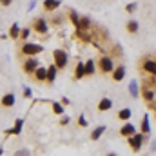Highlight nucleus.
Returning <instances> with one entry per match:
<instances>
[{"instance_id": "8", "label": "nucleus", "mask_w": 156, "mask_h": 156, "mask_svg": "<svg viewBox=\"0 0 156 156\" xmlns=\"http://www.w3.org/2000/svg\"><path fill=\"white\" fill-rule=\"evenodd\" d=\"M144 69H145L147 73H156V62H145Z\"/></svg>"}, {"instance_id": "5", "label": "nucleus", "mask_w": 156, "mask_h": 156, "mask_svg": "<svg viewBox=\"0 0 156 156\" xmlns=\"http://www.w3.org/2000/svg\"><path fill=\"white\" fill-rule=\"evenodd\" d=\"M111 105H113V102H111L109 98H104V100L98 104V109H100V111H107V109H111Z\"/></svg>"}, {"instance_id": "6", "label": "nucleus", "mask_w": 156, "mask_h": 156, "mask_svg": "<svg viewBox=\"0 0 156 156\" xmlns=\"http://www.w3.org/2000/svg\"><path fill=\"white\" fill-rule=\"evenodd\" d=\"M122 134H123V136H131V134H134V125H133V123L123 125V127H122Z\"/></svg>"}, {"instance_id": "12", "label": "nucleus", "mask_w": 156, "mask_h": 156, "mask_svg": "<svg viewBox=\"0 0 156 156\" xmlns=\"http://www.w3.org/2000/svg\"><path fill=\"white\" fill-rule=\"evenodd\" d=\"M37 31H40V33H45V31H47V26H45L44 20H38V22H37Z\"/></svg>"}, {"instance_id": "26", "label": "nucleus", "mask_w": 156, "mask_h": 156, "mask_svg": "<svg viewBox=\"0 0 156 156\" xmlns=\"http://www.w3.org/2000/svg\"><path fill=\"white\" fill-rule=\"evenodd\" d=\"M131 93L136 96V82H131Z\"/></svg>"}, {"instance_id": "16", "label": "nucleus", "mask_w": 156, "mask_h": 156, "mask_svg": "<svg viewBox=\"0 0 156 156\" xmlns=\"http://www.w3.org/2000/svg\"><path fill=\"white\" fill-rule=\"evenodd\" d=\"M127 29H129L131 33H134V31H138V22H134V20H131V22H129V26H127Z\"/></svg>"}, {"instance_id": "7", "label": "nucleus", "mask_w": 156, "mask_h": 156, "mask_svg": "<svg viewBox=\"0 0 156 156\" xmlns=\"http://www.w3.org/2000/svg\"><path fill=\"white\" fill-rule=\"evenodd\" d=\"M113 76H115V80H122V78L125 76V69H123V66H122V67H116V69H115Z\"/></svg>"}, {"instance_id": "25", "label": "nucleus", "mask_w": 156, "mask_h": 156, "mask_svg": "<svg viewBox=\"0 0 156 156\" xmlns=\"http://www.w3.org/2000/svg\"><path fill=\"white\" fill-rule=\"evenodd\" d=\"M134 9H136V4H129V5H127V11H129V13H134Z\"/></svg>"}, {"instance_id": "1", "label": "nucleus", "mask_w": 156, "mask_h": 156, "mask_svg": "<svg viewBox=\"0 0 156 156\" xmlns=\"http://www.w3.org/2000/svg\"><path fill=\"white\" fill-rule=\"evenodd\" d=\"M40 51H42V45H37V44H26L22 47V53L24 55H37Z\"/></svg>"}, {"instance_id": "28", "label": "nucleus", "mask_w": 156, "mask_h": 156, "mask_svg": "<svg viewBox=\"0 0 156 156\" xmlns=\"http://www.w3.org/2000/svg\"><path fill=\"white\" fill-rule=\"evenodd\" d=\"M16 156H29L27 151H20V153H16Z\"/></svg>"}, {"instance_id": "3", "label": "nucleus", "mask_w": 156, "mask_h": 156, "mask_svg": "<svg viewBox=\"0 0 156 156\" xmlns=\"http://www.w3.org/2000/svg\"><path fill=\"white\" fill-rule=\"evenodd\" d=\"M100 67H102V71H105V73L113 71V62H111V58L104 56V58H102V62H100Z\"/></svg>"}, {"instance_id": "2", "label": "nucleus", "mask_w": 156, "mask_h": 156, "mask_svg": "<svg viewBox=\"0 0 156 156\" xmlns=\"http://www.w3.org/2000/svg\"><path fill=\"white\" fill-rule=\"evenodd\" d=\"M55 60H56L58 67H66V64H67V56L64 51H55Z\"/></svg>"}, {"instance_id": "29", "label": "nucleus", "mask_w": 156, "mask_h": 156, "mask_svg": "<svg viewBox=\"0 0 156 156\" xmlns=\"http://www.w3.org/2000/svg\"><path fill=\"white\" fill-rule=\"evenodd\" d=\"M2 4H4V5H7V4H11V0H2Z\"/></svg>"}, {"instance_id": "30", "label": "nucleus", "mask_w": 156, "mask_h": 156, "mask_svg": "<svg viewBox=\"0 0 156 156\" xmlns=\"http://www.w3.org/2000/svg\"><path fill=\"white\" fill-rule=\"evenodd\" d=\"M109 156H116V154H109Z\"/></svg>"}, {"instance_id": "13", "label": "nucleus", "mask_w": 156, "mask_h": 156, "mask_svg": "<svg viewBox=\"0 0 156 156\" xmlns=\"http://www.w3.org/2000/svg\"><path fill=\"white\" fill-rule=\"evenodd\" d=\"M37 78H38V80H45V78H47V71L37 67Z\"/></svg>"}, {"instance_id": "27", "label": "nucleus", "mask_w": 156, "mask_h": 156, "mask_svg": "<svg viewBox=\"0 0 156 156\" xmlns=\"http://www.w3.org/2000/svg\"><path fill=\"white\" fill-rule=\"evenodd\" d=\"M144 96H145L147 100H151V98H153V93H151V91H145V93H144Z\"/></svg>"}, {"instance_id": "20", "label": "nucleus", "mask_w": 156, "mask_h": 156, "mask_svg": "<svg viewBox=\"0 0 156 156\" xmlns=\"http://www.w3.org/2000/svg\"><path fill=\"white\" fill-rule=\"evenodd\" d=\"M11 37H13V38L18 37V24H13V27H11Z\"/></svg>"}, {"instance_id": "22", "label": "nucleus", "mask_w": 156, "mask_h": 156, "mask_svg": "<svg viewBox=\"0 0 156 156\" xmlns=\"http://www.w3.org/2000/svg\"><path fill=\"white\" fill-rule=\"evenodd\" d=\"M53 109H55V113H58V115H62V113H64V109H62V105H60V104H53Z\"/></svg>"}, {"instance_id": "9", "label": "nucleus", "mask_w": 156, "mask_h": 156, "mask_svg": "<svg viewBox=\"0 0 156 156\" xmlns=\"http://www.w3.org/2000/svg\"><path fill=\"white\" fill-rule=\"evenodd\" d=\"M2 104H4V105H13V104H15V96H13V94H5L4 100H2Z\"/></svg>"}, {"instance_id": "15", "label": "nucleus", "mask_w": 156, "mask_h": 156, "mask_svg": "<svg viewBox=\"0 0 156 156\" xmlns=\"http://www.w3.org/2000/svg\"><path fill=\"white\" fill-rule=\"evenodd\" d=\"M83 75H85V66L78 64V66H76V76H78V78H82Z\"/></svg>"}, {"instance_id": "17", "label": "nucleus", "mask_w": 156, "mask_h": 156, "mask_svg": "<svg viewBox=\"0 0 156 156\" xmlns=\"http://www.w3.org/2000/svg\"><path fill=\"white\" fill-rule=\"evenodd\" d=\"M78 27H82V29H87V27H89V18H82V20L78 22Z\"/></svg>"}, {"instance_id": "18", "label": "nucleus", "mask_w": 156, "mask_h": 156, "mask_svg": "<svg viewBox=\"0 0 156 156\" xmlns=\"http://www.w3.org/2000/svg\"><path fill=\"white\" fill-rule=\"evenodd\" d=\"M58 5V0H45V7L47 9H53V7H56Z\"/></svg>"}, {"instance_id": "4", "label": "nucleus", "mask_w": 156, "mask_h": 156, "mask_svg": "<svg viewBox=\"0 0 156 156\" xmlns=\"http://www.w3.org/2000/svg\"><path fill=\"white\" fill-rule=\"evenodd\" d=\"M129 144H131L133 149H140V145H142V134H134V136H131Z\"/></svg>"}, {"instance_id": "19", "label": "nucleus", "mask_w": 156, "mask_h": 156, "mask_svg": "<svg viewBox=\"0 0 156 156\" xmlns=\"http://www.w3.org/2000/svg\"><path fill=\"white\" fill-rule=\"evenodd\" d=\"M129 116H131V111H129V109H122V111H120V118H122V120H127Z\"/></svg>"}, {"instance_id": "10", "label": "nucleus", "mask_w": 156, "mask_h": 156, "mask_svg": "<svg viewBox=\"0 0 156 156\" xmlns=\"http://www.w3.org/2000/svg\"><path fill=\"white\" fill-rule=\"evenodd\" d=\"M56 67H58V66H51V67H49V71H47V78H49L51 82H53L55 76H56Z\"/></svg>"}, {"instance_id": "21", "label": "nucleus", "mask_w": 156, "mask_h": 156, "mask_svg": "<svg viewBox=\"0 0 156 156\" xmlns=\"http://www.w3.org/2000/svg\"><path fill=\"white\" fill-rule=\"evenodd\" d=\"M93 67H94V64H93V62H87V64H85V73H93V71H94Z\"/></svg>"}, {"instance_id": "23", "label": "nucleus", "mask_w": 156, "mask_h": 156, "mask_svg": "<svg viewBox=\"0 0 156 156\" xmlns=\"http://www.w3.org/2000/svg\"><path fill=\"white\" fill-rule=\"evenodd\" d=\"M142 129H144V131H145V133H147V131H149V118H147V116L144 118V127H142Z\"/></svg>"}, {"instance_id": "24", "label": "nucleus", "mask_w": 156, "mask_h": 156, "mask_svg": "<svg viewBox=\"0 0 156 156\" xmlns=\"http://www.w3.org/2000/svg\"><path fill=\"white\" fill-rule=\"evenodd\" d=\"M20 129H22V120H18V122H16V127L13 129V133H20Z\"/></svg>"}, {"instance_id": "14", "label": "nucleus", "mask_w": 156, "mask_h": 156, "mask_svg": "<svg viewBox=\"0 0 156 156\" xmlns=\"http://www.w3.org/2000/svg\"><path fill=\"white\" fill-rule=\"evenodd\" d=\"M104 131H105V127H104V125H100V127H98V129H96V131L93 133V140H96V138H100Z\"/></svg>"}, {"instance_id": "11", "label": "nucleus", "mask_w": 156, "mask_h": 156, "mask_svg": "<svg viewBox=\"0 0 156 156\" xmlns=\"http://www.w3.org/2000/svg\"><path fill=\"white\" fill-rule=\"evenodd\" d=\"M24 67H26V71H33V69L37 67V60H27Z\"/></svg>"}]
</instances>
